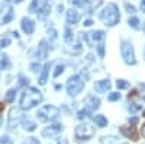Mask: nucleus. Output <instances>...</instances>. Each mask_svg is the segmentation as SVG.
I'll use <instances>...</instances> for the list:
<instances>
[{"label":"nucleus","instance_id":"f257e3e1","mask_svg":"<svg viewBox=\"0 0 145 144\" xmlns=\"http://www.w3.org/2000/svg\"><path fill=\"white\" fill-rule=\"evenodd\" d=\"M44 99L42 93L36 89V87H28L23 92L22 98H20V108L22 109H31L35 105L41 103Z\"/></svg>","mask_w":145,"mask_h":144},{"label":"nucleus","instance_id":"f03ea898","mask_svg":"<svg viewBox=\"0 0 145 144\" xmlns=\"http://www.w3.org/2000/svg\"><path fill=\"white\" fill-rule=\"evenodd\" d=\"M100 19L105 22L106 26H115L116 23L120 20L119 9L115 3H109L100 13Z\"/></svg>","mask_w":145,"mask_h":144},{"label":"nucleus","instance_id":"7ed1b4c3","mask_svg":"<svg viewBox=\"0 0 145 144\" xmlns=\"http://www.w3.org/2000/svg\"><path fill=\"white\" fill-rule=\"evenodd\" d=\"M59 111L58 108L52 106V105H44L41 109L36 112V119L39 122H48L50 119H55L58 116Z\"/></svg>","mask_w":145,"mask_h":144},{"label":"nucleus","instance_id":"20e7f679","mask_svg":"<svg viewBox=\"0 0 145 144\" xmlns=\"http://www.w3.org/2000/svg\"><path fill=\"white\" fill-rule=\"evenodd\" d=\"M83 89H84V80L78 74L71 76L67 80V92L70 96H77Z\"/></svg>","mask_w":145,"mask_h":144},{"label":"nucleus","instance_id":"39448f33","mask_svg":"<svg viewBox=\"0 0 145 144\" xmlns=\"http://www.w3.org/2000/svg\"><path fill=\"white\" fill-rule=\"evenodd\" d=\"M50 10H51V6L46 0H33L32 5L29 6V12L32 13H38L39 18H45L50 15Z\"/></svg>","mask_w":145,"mask_h":144},{"label":"nucleus","instance_id":"423d86ee","mask_svg":"<svg viewBox=\"0 0 145 144\" xmlns=\"http://www.w3.org/2000/svg\"><path fill=\"white\" fill-rule=\"evenodd\" d=\"M120 51H122V57L125 60V63L126 64H131V66H134L137 63V60H135V53H134V47H132L131 42H122V47H120Z\"/></svg>","mask_w":145,"mask_h":144},{"label":"nucleus","instance_id":"0eeeda50","mask_svg":"<svg viewBox=\"0 0 145 144\" xmlns=\"http://www.w3.org/2000/svg\"><path fill=\"white\" fill-rule=\"evenodd\" d=\"M84 39L89 44V47H97L105 39V32L103 31H91L89 34H84Z\"/></svg>","mask_w":145,"mask_h":144},{"label":"nucleus","instance_id":"6e6552de","mask_svg":"<svg viewBox=\"0 0 145 144\" xmlns=\"http://www.w3.org/2000/svg\"><path fill=\"white\" fill-rule=\"evenodd\" d=\"M93 134H94V130L89 124H80L74 131V135L78 140H89L93 137Z\"/></svg>","mask_w":145,"mask_h":144},{"label":"nucleus","instance_id":"1a4fd4ad","mask_svg":"<svg viewBox=\"0 0 145 144\" xmlns=\"http://www.w3.org/2000/svg\"><path fill=\"white\" fill-rule=\"evenodd\" d=\"M22 118H23V114L20 109H10L9 112V121H7V127L9 128H15L18 127V124L22 121Z\"/></svg>","mask_w":145,"mask_h":144},{"label":"nucleus","instance_id":"9d476101","mask_svg":"<svg viewBox=\"0 0 145 144\" xmlns=\"http://www.w3.org/2000/svg\"><path fill=\"white\" fill-rule=\"evenodd\" d=\"M100 106V101L96 98V96H87L86 99H84V111L87 114H91L93 111H96L97 108Z\"/></svg>","mask_w":145,"mask_h":144},{"label":"nucleus","instance_id":"9b49d317","mask_svg":"<svg viewBox=\"0 0 145 144\" xmlns=\"http://www.w3.org/2000/svg\"><path fill=\"white\" fill-rule=\"evenodd\" d=\"M61 130H63V125H61V124H52V125H50L48 128H45V130L42 131V135L51 138V137L57 135L58 133H61Z\"/></svg>","mask_w":145,"mask_h":144},{"label":"nucleus","instance_id":"f8f14e48","mask_svg":"<svg viewBox=\"0 0 145 144\" xmlns=\"http://www.w3.org/2000/svg\"><path fill=\"white\" fill-rule=\"evenodd\" d=\"M120 133H122L125 137L131 138L132 141H137V140H138L137 128H134V127H120Z\"/></svg>","mask_w":145,"mask_h":144},{"label":"nucleus","instance_id":"ddd939ff","mask_svg":"<svg viewBox=\"0 0 145 144\" xmlns=\"http://www.w3.org/2000/svg\"><path fill=\"white\" fill-rule=\"evenodd\" d=\"M20 26H22V31H23V32L28 34V35H31V34L33 32V29H35V23H33V20L29 19V18H23L22 22H20Z\"/></svg>","mask_w":145,"mask_h":144},{"label":"nucleus","instance_id":"4468645a","mask_svg":"<svg viewBox=\"0 0 145 144\" xmlns=\"http://www.w3.org/2000/svg\"><path fill=\"white\" fill-rule=\"evenodd\" d=\"M81 15L80 12H77L76 9H68L67 10V22L70 23V25H74V23H77L80 20Z\"/></svg>","mask_w":145,"mask_h":144},{"label":"nucleus","instance_id":"2eb2a0df","mask_svg":"<svg viewBox=\"0 0 145 144\" xmlns=\"http://www.w3.org/2000/svg\"><path fill=\"white\" fill-rule=\"evenodd\" d=\"M109 89H110V82H109L107 79L106 80H99V82L94 83V90L97 93H105Z\"/></svg>","mask_w":145,"mask_h":144},{"label":"nucleus","instance_id":"dca6fc26","mask_svg":"<svg viewBox=\"0 0 145 144\" xmlns=\"http://www.w3.org/2000/svg\"><path fill=\"white\" fill-rule=\"evenodd\" d=\"M46 55H48L46 42H45V41H41L38 50H36V57H38V60H44V58H46Z\"/></svg>","mask_w":145,"mask_h":144},{"label":"nucleus","instance_id":"f3484780","mask_svg":"<svg viewBox=\"0 0 145 144\" xmlns=\"http://www.w3.org/2000/svg\"><path fill=\"white\" fill-rule=\"evenodd\" d=\"M48 70H50V64H45L44 67H42V73H41V76H39V85H45L46 83V77H48Z\"/></svg>","mask_w":145,"mask_h":144},{"label":"nucleus","instance_id":"a211bd4d","mask_svg":"<svg viewBox=\"0 0 145 144\" xmlns=\"http://www.w3.org/2000/svg\"><path fill=\"white\" fill-rule=\"evenodd\" d=\"M70 3L74 6H78V7H83V9H89L90 0H70Z\"/></svg>","mask_w":145,"mask_h":144},{"label":"nucleus","instance_id":"6ab92c4d","mask_svg":"<svg viewBox=\"0 0 145 144\" xmlns=\"http://www.w3.org/2000/svg\"><path fill=\"white\" fill-rule=\"evenodd\" d=\"M93 119H94V122L97 124L99 127H106V125H107V119H106L103 115H96Z\"/></svg>","mask_w":145,"mask_h":144},{"label":"nucleus","instance_id":"aec40b11","mask_svg":"<svg viewBox=\"0 0 145 144\" xmlns=\"http://www.w3.org/2000/svg\"><path fill=\"white\" fill-rule=\"evenodd\" d=\"M15 96H16V89H10L7 93H6V98H5V101L7 102V103H12L15 101Z\"/></svg>","mask_w":145,"mask_h":144},{"label":"nucleus","instance_id":"412c9836","mask_svg":"<svg viewBox=\"0 0 145 144\" xmlns=\"http://www.w3.org/2000/svg\"><path fill=\"white\" fill-rule=\"evenodd\" d=\"M23 127H25V130L26 131H33L35 128H36V125H35V122H32V121H29V119L26 118L25 121H23Z\"/></svg>","mask_w":145,"mask_h":144},{"label":"nucleus","instance_id":"4be33fe9","mask_svg":"<svg viewBox=\"0 0 145 144\" xmlns=\"http://www.w3.org/2000/svg\"><path fill=\"white\" fill-rule=\"evenodd\" d=\"M72 38H74V35H72V31H71L70 28H65V35H64L65 42H67V44L72 42Z\"/></svg>","mask_w":145,"mask_h":144},{"label":"nucleus","instance_id":"5701e85b","mask_svg":"<svg viewBox=\"0 0 145 144\" xmlns=\"http://www.w3.org/2000/svg\"><path fill=\"white\" fill-rule=\"evenodd\" d=\"M128 23H129V26H132V28H135V29H138L139 28V19L138 18H129V20H128Z\"/></svg>","mask_w":145,"mask_h":144},{"label":"nucleus","instance_id":"b1692460","mask_svg":"<svg viewBox=\"0 0 145 144\" xmlns=\"http://www.w3.org/2000/svg\"><path fill=\"white\" fill-rule=\"evenodd\" d=\"M13 15H15V13H13V10L9 9V10H7V13H6V16L3 18V22H2L3 25H5V23H9L12 19H13Z\"/></svg>","mask_w":145,"mask_h":144},{"label":"nucleus","instance_id":"393cba45","mask_svg":"<svg viewBox=\"0 0 145 144\" xmlns=\"http://www.w3.org/2000/svg\"><path fill=\"white\" fill-rule=\"evenodd\" d=\"M107 99L110 101V102H115V101H119L120 99V93L119 92H112L110 95L107 96Z\"/></svg>","mask_w":145,"mask_h":144},{"label":"nucleus","instance_id":"a878e982","mask_svg":"<svg viewBox=\"0 0 145 144\" xmlns=\"http://www.w3.org/2000/svg\"><path fill=\"white\" fill-rule=\"evenodd\" d=\"M116 86H118V89H128L129 87V83L126 80H118L116 82Z\"/></svg>","mask_w":145,"mask_h":144},{"label":"nucleus","instance_id":"bb28decb","mask_svg":"<svg viewBox=\"0 0 145 144\" xmlns=\"http://www.w3.org/2000/svg\"><path fill=\"white\" fill-rule=\"evenodd\" d=\"M64 71V64H58L57 67H55V71H54V77H58L59 74H61Z\"/></svg>","mask_w":145,"mask_h":144},{"label":"nucleus","instance_id":"cd10ccee","mask_svg":"<svg viewBox=\"0 0 145 144\" xmlns=\"http://www.w3.org/2000/svg\"><path fill=\"white\" fill-rule=\"evenodd\" d=\"M7 67H9V60H7V57H5L3 60H0V70H5Z\"/></svg>","mask_w":145,"mask_h":144},{"label":"nucleus","instance_id":"c85d7f7f","mask_svg":"<svg viewBox=\"0 0 145 144\" xmlns=\"http://www.w3.org/2000/svg\"><path fill=\"white\" fill-rule=\"evenodd\" d=\"M125 7H126V10L129 12V13H135V12H137L135 6H132V5H129V3H125Z\"/></svg>","mask_w":145,"mask_h":144},{"label":"nucleus","instance_id":"c756f323","mask_svg":"<svg viewBox=\"0 0 145 144\" xmlns=\"http://www.w3.org/2000/svg\"><path fill=\"white\" fill-rule=\"evenodd\" d=\"M87 115H89V114L83 109V111H80V112L77 114V118H78V119H84V118H87Z\"/></svg>","mask_w":145,"mask_h":144},{"label":"nucleus","instance_id":"7c9ffc66","mask_svg":"<svg viewBox=\"0 0 145 144\" xmlns=\"http://www.w3.org/2000/svg\"><path fill=\"white\" fill-rule=\"evenodd\" d=\"M0 144H12V140L9 137H2L0 138Z\"/></svg>","mask_w":145,"mask_h":144},{"label":"nucleus","instance_id":"2f4dec72","mask_svg":"<svg viewBox=\"0 0 145 144\" xmlns=\"http://www.w3.org/2000/svg\"><path fill=\"white\" fill-rule=\"evenodd\" d=\"M129 109H131L132 112H137V111H139V109H141V106H139V105H137V103H134V105H131V106H129Z\"/></svg>","mask_w":145,"mask_h":144},{"label":"nucleus","instance_id":"473e14b6","mask_svg":"<svg viewBox=\"0 0 145 144\" xmlns=\"http://www.w3.org/2000/svg\"><path fill=\"white\" fill-rule=\"evenodd\" d=\"M0 45H2V47H7V45H10V39H9V38H3L2 41H0Z\"/></svg>","mask_w":145,"mask_h":144},{"label":"nucleus","instance_id":"72a5a7b5","mask_svg":"<svg viewBox=\"0 0 145 144\" xmlns=\"http://www.w3.org/2000/svg\"><path fill=\"white\" fill-rule=\"evenodd\" d=\"M83 25H84V26H91V25H93V20H91V19H87V20H84Z\"/></svg>","mask_w":145,"mask_h":144},{"label":"nucleus","instance_id":"f704fd0d","mask_svg":"<svg viewBox=\"0 0 145 144\" xmlns=\"http://www.w3.org/2000/svg\"><path fill=\"white\" fill-rule=\"evenodd\" d=\"M28 144H39V141L36 140V138H29L28 140Z\"/></svg>","mask_w":145,"mask_h":144},{"label":"nucleus","instance_id":"c9c22d12","mask_svg":"<svg viewBox=\"0 0 145 144\" xmlns=\"http://www.w3.org/2000/svg\"><path fill=\"white\" fill-rule=\"evenodd\" d=\"M129 122H131L132 125H135V124L138 122V118H137V116H134V118H129Z\"/></svg>","mask_w":145,"mask_h":144},{"label":"nucleus","instance_id":"e433bc0d","mask_svg":"<svg viewBox=\"0 0 145 144\" xmlns=\"http://www.w3.org/2000/svg\"><path fill=\"white\" fill-rule=\"evenodd\" d=\"M19 80H20V85H25V83H28V79H25L23 76H19Z\"/></svg>","mask_w":145,"mask_h":144},{"label":"nucleus","instance_id":"4c0bfd02","mask_svg":"<svg viewBox=\"0 0 145 144\" xmlns=\"http://www.w3.org/2000/svg\"><path fill=\"white\" fill-rule=\"evenodd\" d=\"M36 68H39V64H32L31 66V70L32 71H36Z\"/></svg>","mask_w":145,"mask_h":144},{"label":"nucleus","instance_id":"58836bf2","mask_svg":"<svg viewBox=\"0 0 145 144\" xmlns=\"http://www.w3.org/2000/svg\"><path fill=\"white\" fill-rule=\"evenodd\" d=\"M141 9H142V12L145 13V0H142V2H141Z\"/></svg>","mask_w":145,"mask_h":144},{"label":"nucleus","instance_id":"ea45409f","mask_svg":"<svg viewBox=\"0 0 145 144\" xmlns=\"http://www.w3.org/2000/svg\"><path fill=\"white\" fill-rule=\"evenodd\" d=\"M141 134H142V137H145V124H144L142 128H141Z\"/></svg>","mask_w":145,"mask_h":144},{"label":"nucleus","instance_id":"a19ab883","mask_svg":"<svg viewBox=\"0 0 145 144\" xmlns=\"http://www.w3.org/2000/svg\"><path fill=\"white\" fill-rule=\"evenodd\" d=\"M3 109H5V105H3V103H0V112H2Z\"/></svg>","mask_w":145,"mask_h":144},{"label":"nucleus","instance_id":"79ce46f5","mask_svg":"<svg viewBox=\"0 0 145 144\" xmlns=\"http://www.w3.org/2000/svg\"><path fill=\"white\" fill-rule=\"evenodd\" d=\"M55 144H67L65 141H58V143H55Z\"/></svg>","mask_w":145,"mask_h":144},{"label":"nucleus","instance_id":"37998d69","mask_svg":"<svg viewBox=\"0 0 145 144\" xmlns=\"http://www.w3.org/2000/svg\"><path fill=\"white\" fill-rule=\"evenodd\" d=\"M13 2H15V3H20V2H22V0H13Z\"/></svg>","mask_w":145,"mask_h":144},{"label":"nucleus","instance_id":"c03bdc74","mask_svg":"<svg viewBox=\"0 0 145 144\" xmlns=\"http://www.w3.org/2000/svg\"><path fill=\"white\" fill-rule=\"evenodd\" d=\"M144 116H145V111H144Z\"/></svg>","mask_w":145,"mask_h":144}]
</instances>
